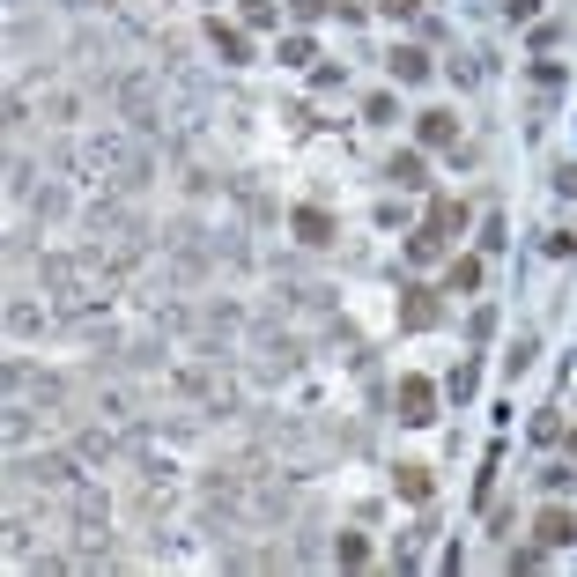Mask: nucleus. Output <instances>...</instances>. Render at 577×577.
Instances as JSON below:
<instances>
[{"label":"nucleus","mask_w":577,"mask_h":577,"mask_svg":"<svg viewBox=\"0 0 577 577\" xmlns=\"http://www.w3.org/2000/svg\"><path fill=\"white\" fill-rule=\"evenodd\" d=\"M570 459H577V430H570Z\"/></svg>","instance_id":"obj_20"},{"label":"nucleus","mask_w":577,"mask_h":577,"mask_svg":"<svg viewBox=\"0 0 577 577\" xmlns=\"http://www.w3.org/2000/svg\"><path fill=\"white\" fill-rule=\"evenodd\" d=\"M333 563H341V570H363V563H370V541H363V533H341V541H333Z\"/></svg>","instance_id":"obj_13"},{"label":"nucleus","mask_w":577,"mask_h":577,"mask_svg":"<svg viewBox=\"0 0 577 577\" xmlns=\"http://www.w3.org/2000/svg\"><path fill=\"white\" fill-rule=\"evenodd\" d=\"M533 8H541V0H504V15H511V23H526Z\"/></svg>","instance_id":"obj_19"},{"label":"nucleus","mask_w":577,"mask_h":577,"mask_svg":"<svg viewBox=\"0 0 577 577\" xmlns=\"http://www.w3.org/2000/svg\"><path fill=\"white\" fill-rule=\"evenodd\" d=\"M319 60V45H311V30H289L282 37V67H311Z\"/></svg>","instance_id":"obj_12"},{"label":"nucleus","mask_w":577,"mask_h":577,"mask_svg":"<svg viewBox=\"0 0 577 577\" xmlns=\"http://www.w3.org/2000/svg\"><path fill=\"white\" fill-rule=\"evenodd\" d=\"M385 178H393V185H407V193H415V185H430V178H422V148H400Z\"/></svg>","instance_id":"obj_10"},{"label":"nucleus","mask_w":577,"mask_h":577,"mask_svg":"<svg viewBox=\"0 0 577 577\" xmlns=\"http://www.w3.org/2000/svg\"><path fill=\"white\" fill-rule=\"evenodd\" d=\"M437 296H444V289H422V282H415V289H400V326H407V333H430V326L444 319Z\"/></svg>","instance_id":"obj_1"},{"label":"nucleus","mask_w":577,"mask_h":577,"mask_svg":"<svg viewBox=\"0 0 577 577\" xmlns=\"http://www.w3.org/2000/svg\"><path fill=\"white\" fill-rule=\"evenodd\" d=\"M481 289V259H452L444 267V296H474Z\"/></svg>","instance_id":"obj_8"},{"label":"nucleus","mask_w":577,"mask_h":577,"mask_svg":"<svg viewBox=\"0 0 577 577\" xmlns=\"http://www.w3.org/2000/svg\"><path fill=\"white\" fill-rule=\"evenodd\" d=\"M415 134H422V148H459V119L452 111H422Z\"/></svg>","instance_id":"obj_5"},{"label":"nucleus","mask_w":577,"mask_h":577,"mask_svg":"<svg viewBox=\"0 0 577 577\" xmlns=\"http://www.w3.org/2000/svg\"><path fill=\"white\" fill-rule=\"evenodd\" d=\"M430 230H437V237L467 230V208H459V200H430Z\"/></svg>","instance_id":"obj_11"},{"label":"nucleus","mask_w":577,"mask_h":577,"mask_svg":"<svg viewBox=\"0 0 577 577\" xmlns=\"http://www.w3.org/2000/svg\"><path fill=\"white\" fill-rule=\"evenodd\" d=\"M400 422H437V385L430 378H400Z\"/></svg>","instance_id":"obj_2"},{"label":"nucleus","mask_w":577,"mask_h":577,"mask_svg":"<svg viewBox=\"0 0 577 577\" xmlns=\"http://www.w3.org/2000/svg\"><path fill=\"white\" fill-rule=\"evenodd\" d=\"M533 541H541V548H570V541H577V518H570L563 504H548L541 518H533Z\"/></svg>","instance_id":"obj_3"},{"label":"nucleus","mask_w":577,"mask_h":577,"mask_svg":"<svg viewBox=\"0 0 577 577\" xmlns=\"http://www.w3.org/2000/svg\"><path fill=\"white\" fill-rule=\"evenodd\" d=\"M208 45H215V52H222V60H230V67H237V60H252V45H245V30H230V23H222V15H215V23H208Z\"/></svg>","instance_id":"obj_7"},{"label":"nucleus","mask_w":577,"mask_h":577,"mask_svg":"<svg viewBox=\"0 0 577 577\" xmlns=\"http://www.w3.org/2000/svg\"><path fill=\"white\" fill-rule=\"evenodd\" d=\"M393 489L407 496V504H430V489H437V481H430V467H400V474H393Z\"/></svg>","instance_id":"obj_9"},{"label":"nucleus","mask_w":577,"mask_h":577,"mask_svg":"<svg viewBox=\"0 0 577 577\" xmlns=\"http://www.w3.org/2000/svg\"><path fill=\"white\" fill-rule=\"evenodd\" d=\"M385 67H393V82H407V89L430 82V52H422V45H393V60H385Z\"/></svg>","instance_id":"obj_4"},{"label":"nucleus","mask_w":577,"mask_h":577,"mask_svg":"<svg viewBox=\"0 0 577 577\" xmlns=\"http://www.w3.org/2000/svg\"><path fill=\"white\" fill-rule=\"evenodd\" d=\"M437 252H444V237L430 230V222H422V230H415V237H407V259H437Z\"/></svg>","instance_id":"obj_14"},{"label":"nucleus","mask_w":577,"mask_h":577,"mask_svg":"<svg viewBox=\"0 0 577 577\" xmlns=\"http://www.w3.org/2000/svg\"><path fill=\"white\" fill-rule=\"evenodd\" d=\"M245 23H252V30H267V23H274V0H245Z\"/></svg>","instance_id":"obj_15"},{"label":"nucleus","mask_w":577,"mask_h":577,"mask_svg":"<svg viewBox=\"0 0 577 577\" xmlns=\"http://www.w3.org/2000/svg\"><path fill=\"white\" fill-rule=\"evenodd\" d=\"M378 8V0H333V15H341V23H356V15H370Z\"/></svg>","instance_id":"obj_16"},{"label":"nucleus","mask_w":577,"mask_h":577,"mask_svg":"<svg viewBox=\"0 0 577 577\" xmlns=\"http://www.w3.org/2000/svg\"><path fill=\"white\" fill-rule=\"evenodd\" d=\"M289 230L304 237V245H333V215H326V208H296Z\"/></svg>","instance_id":"obj_6"},{"label":"nucleus","mask_w":577,"mask_h":577,"mask_svg":"<svg viewBox=\"0 0 577 577\" xmlns=\"http://www.w3.org/2000/svg\"><path fill=\"white\" fill-rule=\"evenodd\" d=\"M415 8H422V0H378V15H393V23H407Z\"/></svg>","instance_id":"obj_17"},{"label":"nucleus","mask_w":577,"mask_h":577,"mask_svg":"<svg viewBox=\"0 0 577 577\" xmlns=\"http://www.w3.org/2000/svg\"><path fill=\"white\" fill-rule=\"evenodd\" d=\"M548 252H555V259H577V237H570V230H555V237H548Z\"/></svg>","instance_id":"obj_18"}]
</instances>
